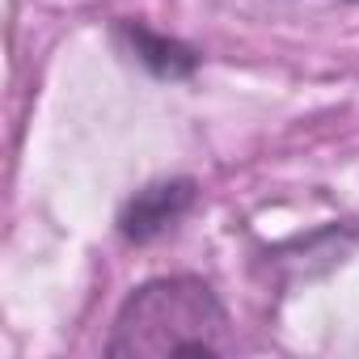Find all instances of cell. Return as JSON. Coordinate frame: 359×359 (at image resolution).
Wrapping results in <instances>:
<instances>
[{"label":"cell","instance_id":"3957f363","mask_svg":"<svg viewBox=\"0 0 359 359\" xmlns=\"http://www.w3.org/2000/svg\"><path fill=\"white\" fill-rule=\"evenodd\" d=\"M123 34L131 39L135 60H140V64H148L156 76L177 81V76H191V72H195V64H199V55H195L191 47L173 43V39H165V34H152V30H144V26L123 22Z\"/></svg>","mask_w":359,"mask_h":359},{"label":"cell","instance_id":"7a4b0ae2","mask_svg":"<svg viewBox=\"0 0 359 359\" xmlns=\"http://www.w3.org/2000/svg\"><path fill=\"white\" fill-rule=\"evenodd\" d=\"M195 203V182L191 177H169V182H152L144 191H135V199L123 208L118 229L127 241H156L161 233H169Z\"/></svg>","mask_w":359,"mask_h":359},{"label":"cell","instance_id":"6da1fadb","mask_svg":"<svg viewBox=\"0 0 359 359\" xmlns=\"http://www.w3.org/2000/svg\"><path fill=\"white\" fill-rule=\"evenodd\" d=\"M229 313L220 296L195 275L148 279L135 287L110 330V359H165V355H224Z\"/></svg>","mask_w":359,"mask_h":359}]
</instances>
